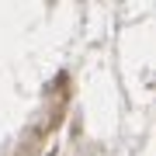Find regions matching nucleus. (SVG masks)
I'll use <instances>...</instances> for the list:
<instances>
[]
</instances>
